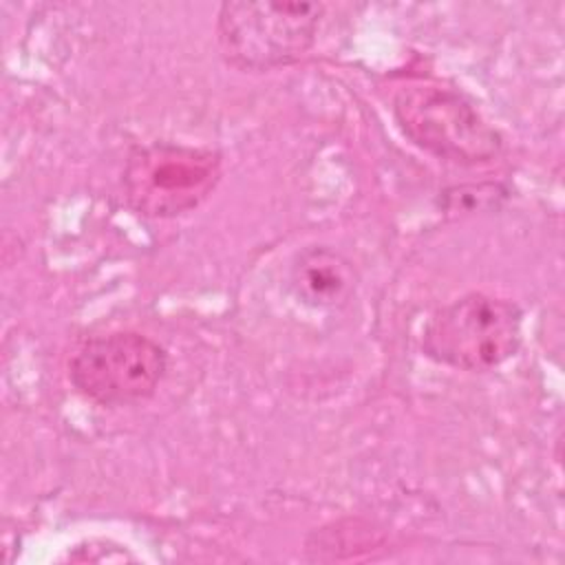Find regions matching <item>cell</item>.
I'll return each instance as SVG.
<instances>
[{
	"mask_svg": "<svg viewBox=\"0 0 565 565\" xmlns=\"http://www.w3.org/2000/svg\"><path fill=\"white\" fill-rule=\"evenodd\" d=\"M393 117L417 148L450 163H488L503 152L499 130L455 88L404 86L393 97Z\"/></svg>",
	"mask_w": 565,
	"mask_h": 565,
	"instance_id": "cell-3",
	"label": "cell"
},
{
	"mask_svg": "<svg viewBox=\"0 0 565 565\" xmlns=\"http://www.w3.org/2000/svg\"><path fill=\"white\" fill-rule=\"evenodd\" d=\"M358 280L353 263L327 245L305 247L289 269L294 296L313 309L333 311L347 307L355 296Z\"/></svg>",
	"mask_w": 565,
	"mask_h": 565,
	"instance_id": "cell-6",
	"label": "cell"
},
{
	"mask_svg": "<svg viewBox=\"0 0 565 565\" xmlns=\"http://www.w3.org/2000/svg\"><path fill=\"white\" fill-rule=\"evenodd\" d=\"M168 371V353L139 331H113L79 344L68 362V380L99 406L148 402Z\"/></svg>",
	"mask_w": 565,
	"mask_h": 565,
	"instance_id": "cell-5",
	"label": "cell"
},
{
	"mask_svg": "<svg viewBox=\"0 0 565 565\" xmlns=\"http://www.w3.org/2000/svg\"><path fill=\"white\" fill-rule=\"evenodd\" d=\"M322 13L318 2H223L218 51L230 66L249 73L296 64L316 44Z\"/></svg>",
	"mask_w": 565,
	"mask_h": 565,
	"instance_id": "cell-2",
	"label": "cell"
},
{
	"mask_svg": "<svg viewBox=\"0 0 565 565\" xmlns=\"http://www.w3.org/2000/svg\"><path fill=\"white\" fill-rule=\"evenodd\" d=\"M523 311L516 302L470 291L439 307L422 331V353L444 366L486 373L521 347Z\"/></svg>",
	"mask_w": 565,
	"mask_h": 565,
	"instance_id": "cell-1",
	"label": "cell"
},
{
	"mask_svg": "<svg viewBox=\"0 0 565 565\" xmlns=\"http://www.w3.org/2000/svg\"><path fill=\"white\" fill-rule=\"evenodd\" d=\"M221 154L212 148L152 141L135 146L121 185L130 210L146 218H174L196 210L218 185Z\"/></svg>",
	"mask_w": 565,
	"mask_h": 565,
	"instance_id": "cell-4",
	"label": "cell"
}]
</instances>
